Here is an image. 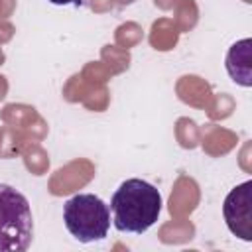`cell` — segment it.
Wrapping results in <instances>:
<instances>
[{
    "mask_svg": "<svg viewBox=\"0 0 252 252\" xmlns=\"http://www.w3.org/2000/svg\"><path fill=\"white\" fill-rule=\"evenodd\" d=\"M112 222L120 232L142 234L161 213L159 191L144 179H126L110 199Z\"/></svg>",
    "mask_w": 252,
    "mask_h": 252,
    "instance_id": "6da1fadb",
    "label": "cell"
},
{
    "mask_svg": "<svg viewBox=\"0 0 252 252\" xmlns=\"http://www.w3.org/2000/svg\"><path fill=\"white\" fill-rule=\"evenodd\" d=\"M33 238V217L28 199L0 183V252H24Z\"/></svg>",
    "mask_w": 252,
    "mask_h": 252,
    "instance_id": "7a4b0ae2",
    "label": "cell"
},
{
    "mask_svg": "<svg viewBox=\"0 0 252 252\" xmlns=\"http://www.w3.org/2000/svg\"><path fill=\"white\" fill-rule=\"evenodd\" d=\"M63 222L73 238L79 242H96L106 238L110 228V209L108 205L91 193H79L65 201Z\"/></svg>",
    "mask_w": 252,
    "mask_h": 252,
    "instance_id": "3957f363",
    "label": "cell"
},
{
    "mask_svg": "<svg viewBox=\"0 0 252 252\" xmlns=\"http://www.w3.org/2000/svg\"><path fill=\"white\" fill-rule=\"evenodd\" d=\"M222 215L228 230L234 236L246 242L252 240V181L250 179L236 185L226 195L222 203Z\"/></svg>",
    "mask_w": 252,
    "mask_h": 252,
    "instance_id": "277c9868",
    "label": "cell"
},
{
    "mask_svg": "<svg viewBox=\"0 0 252 252\" xmlns=\"http://www.w3.org/2000/svg\"><path fill=\"white\" fill-rule=\"evenodd\" d=\"M226 71L240 87H252V39L244 37L230 45L226 53Z\"/></svg>",
    "mask_w": 252,
    "mask_h": 252,
    "instance_id": "5b68a950",
    "label": "cell"
},
{
    "mask_svg": "<svg viewBox=\"0 0 252 252\" xmlns=\"http://www.w3.org/2000/svg\"><path fill=\"white\" fill-rule=\"evenodd\" d=\"M51 4L55 6H67V4H73V6H81V0H49Z\"/></svg>",
    "mask_w": 252,
    "mask_h": 252,
    "instance_id": "8992f818",
    "label": "cell"
}]
</instances>
